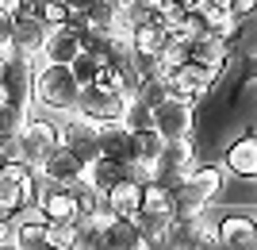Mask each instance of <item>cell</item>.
<instances>
[{"label":"cell","mask_w":257,"mask_h":250,"mask_svg":"<svg viewBox=\"0 0 257 250\" xmlns=\"http://www.w3.org/2000/svg\"><path fill=\"white\" fill-rule=\"evenodd\" d=\"M223 170L238 181H257V131L238 135L223 154Z\"/></svg>","instance_id":"7c38bea8"},{"label":"cell","mask_w":257,"mask_h":250,"mask_svg":"<svg viewBox=\"0 0 257 250\" xmlns=\"http://www.w3.org/2000/svg\"><path fill=\"white\" fill-rule=\"evenodd\" d=\"M0 8H4V12H12V16H16V12H20V0H0Z\"/></svg>","instance_id":"d590c367"},{"label":"cell","mask_w":257,"mask_h":250,"mask_svg":"<svg viewBox=\"0 0 257 250\" xmlns=\"http://www.w3.org/2000/svg\"><path fill=\"white\" fill-rule=\"evenodd\" d=\"M135 223H139V231H142V239H146L150 250H165V235H169L173 216H165V212H139Z\"/></svg>","instance_id":"7402d4cb"},{"label":"cell","mask_w":257,"mask_h":250,"mask_svg":"<svg viewBox=\"0 0 257 250\" xmlns=\"http://www.w3.org/2000/svg\"><path fill=\"white\" fill-rule=\"evenodd\" d=\"M123 123H127L131 131H146V127H154V108L146 104V100H131L127 112H123Z\"/></svg>","instance_id":"f1b7e54d"},{"label":"cell","mask_w":257,"mask_h":250,"mask_svg":"<svg viewBox=\"0 0 257 250\" xmlns=\"http://www.w3.org/2000/svg\"><path fill=\"white\" fill-rule=\"evenodd\" d=\"M200 16H204L207 31L219 35L223 43H238V39H242V31H246V16H238L234 8H215V4H207Z\"/></svg>","instance_id":"e0dca14e"},{"label":"cell","mask_w":257,"mask_h":250,"mask_svg":"<svg viewBox=\"0 0 257 250\" xmlns=\"http://www.w3.org/2000/svg\"><path fill=\"white\" fill-rule=\"evenodd\" d=\"M81 85L69 65L62 62H35L31 65V104H43L54 112H73Z\"/></svg>","instance_id":"6da1fadb"},{"label":"cell","mask_w":257,"mask_h":250,"mask_svg":"<svg viewBox=\"0 0 257 250\" xmlns=\"http://www.w3.org/2000/svg\"><path fill=\"white\" fill-rule=\"evenodd\" d=\"M196 104L192 100L177 97V93H165V97L154 104V127H158L161 139H192L196 135Z\"/></svg>","instance_id":"277c9868"},{"label":"cell","mask_w":257,"mask_h":250,"mask_svg":"<svg viewBox=\"0 0 257 250\" xmlns=\"http://www.w3.org/2000/svg\"><path fill=\"white\" fill-rule=\"evenodd\" d=\"M23 120H27V108L4 100V104H0V139H16V131H20Z\"/></svg>","instance_id":"4316f807"},{"label":"cell","mask_w":257,"mask_h":250,"mask_svg":"<svg viewBox=\"0 0 257 250\" xmlns=\"http://www.w3.org/2000/svg\"><path fill=\"white\" fill-rule=\"evenodd\" d=\"M8 246H16V227H12L8 216H0V250H8Z\"/></svg>","instance_id":"4dcf8cb0"},{"label":"cell","mask_w":257,"mask_h":250,"mask_svg":"<svg viewBox=\"0 0 257 250\" xmlns=\"http://www.w3.org/2000/svg\"><path fill=\"white\" fill-rule=\"evenodd\" d=\"M0 46H12V12L0 8Z\"/></svg>","instance_id":"1f68e13d"},{"label":"cell","mask_w":257,"mask_h":250,"mask_svg":"<svg viewBox=\"0 0 257 250\" xmlns=\"http://www.w3.org/2000/svg\"><path fill=\"white\" fill-rule=\"evenodd\" d=\"M215 246L226 250H257V219L246 212H230L215 223Z\"/></svg>","instance_id":"30bf717a"},{"label":"cell","mask_w":257,"mask_h":250,"mask_svg":"<svg viewBox=\"0 0 257 250\" xmlns=\"http://www.w3.org/2000/svg\"><path fill=\"white\" fill-rule=\"evenodd\" d=\"M39 174H43V181H50V185H73V181H81L85 177V162L77 158L65 142H58L50 154L43 158V165H39Z\"/></svg>","instance_id":"8fae6325"},{"label":"cell","mask_w":257,"mask_h":250,"mask_svg":"<svg viewBox=\"0 0 257 250\" xmlns=\"http://www.w3.org/2000/svg\"><path fill=\"white\" fill-rule=\"evenodd\" d=\"M50 246L58 250H77V219H62V223H46Z\"/></svg>","instance_id":"83f0119b"},{"label":"cell","mask_w":257,"mask_h":250,"mask_svg":"<svg viewBox=\"0 0 257 250\" xmlns=\"http://www.w3.org/2000/svg\"><path fill=\"white\" fill-rule=\"evenodd\" d=\"M85 20H88V27H96V31L119 27V0H96V4L85 12Z\"/></svg>","instance_id":"484cf974"},{"label":"cell","mask_w":257,"mask_h":250,"mask_svg":"<svg viewBox=\"0 0 257 250\" xmlns=\"http://www.w3.org/2000/svg\"><path fill=\"white\" fill-rule=\"evenodd\" d=\"M58 131H62V142L85 165L92 162V158H100V123L96 120H88V116H81V112H69V120H65Z\"/></svg>","instance_id":"9c48e42d"},{"label":"cell","mask_w":257,"mask_h":250,"mask_svg":"<svg viewBox=\"0 0 257 250\" xmlns=\"http://www.w3.org/2000/svg\"><path fill=\"white\" fill-rule=\"evenodd\" d=\"M104 204L115 212V216H127V219H135L139 216V196H142V185L135 181V177H119V181H111V185L104 189Z\"/></svg>","instance_id":"9a60e30c"},{"label":"cell","mask_w":257,"mask_h":250,"mask_svg":"<svg viewBox=\"0 0 257 250\" xmlns=\"http://www.w3.org/2000/svg\"><path fill=\"white\" fill-rule=\"evenodd\" d=\"M16 246H20V250H43V246H50L46 219H43V216H35V219H23V223H16Z\"/></svg>","instance_id":"cb8c5ba5"},{"label":"cell","mask_w":257,"mask_h":250,"mask_svg":"<svg viewBox=\"0 0 257 250\" xmlns=\"http://www.w3.org/2000/svg\"><path fill=\"white\" fill-rule=\"evenodd\" d=\"M165 246L169 250H204L215 246V223L196 212V216H173L169 235H165Z\"/></svg>","instance_id":"ba28073f"},{"label":"cell","mask_w":257,"mask_h":250,"mask_svg":"<svg viewBox=\"0 0 257 250\" xmlns=\"http://www.w3.org/2000/svg\"><path fill=\"white\" fill-rule=\"evenodd\" d=\"M104 62H107V58L100 54V50H77V54H73V62H69V69H73V77H77V85H81V89H85V85H92Z\"/></svg>","instance_id":"d4e9b609"},{"label":"cell","mask_w":257,"mask_h":250,"mask_svg":"<svg viewBox=\"0 0 257 250\" xmlns=\"http://www.w3.org/2000/svg\"><path fill=\"white\" fill-rule=\"evenodd\" d=\"M230 8H234L238 16H249V12L257 8V0H230Z\"/></svg>","instance_id":"d6a6232c"},{"label":"cell","mask_w":257,"mask_h":250,"mask_svg":"<svg viewBox=\"0 0 257 250\" xmlns=\"http://www.w3.org/2000/svg\"><path fill=\"white\" fill-rule=\"evenodd\" d=\"M77 50H81V46H77V31L69 27V23H58V27H46L43 46H39V62H62V65H69Z\"/></svg>","instance_id":"4fadbf2b"},{"label":"cell","mask_w":257,"mask_h":250,"mask_svg":"<svg viewBox=\"0 0 257 250\" xmlns=\"http://www.w3.org/2000/svg\"><path fill=\"white\" fill-rule=\"evenodd\" d=\"M246 77L257 85V54H253V58H246Z\"/></svg>","instance_id":"e575fe53"},{"label":"cell","mask_w":257,"mask_h":250,"mask_svg":"<svg viewBox=\"0 0 257 250\" xmlns=\"http://www.w3.org/2000/svg\"><path fill=\"white\" fill-rule=\"evenodd\" d=\"M230 46H238V43H223L219 35H200V39H192L188 43V58L192 62H204V65H211V69H219L223 65V58L230 54Z\"/></svg>","instance_id":"d6986e66"},{"label":"cell","mask_w":257,"mask_h":250,"mask_svg":"<svg viewBox=\"0 0 257 250\" xmlns=\"http://www.w3.org/2000/svg\"><path fill=\"white\" fill-rule=\"evenodd\" d=\"M65 4H69V12H88L96 0H65Z\"/></svg>","instance_id":"836d02e7"},{"label":"cell","mask_w":257,"mask_h":250,"mask_svg":"<svg viewBox=\"0 0 257 250\" xmlns=\"http://www.w3.org/2000/svg\"><path fill=\"white\" fill-rule=\"evenodd\" d=\"M58 142H62L58 123H50V120H43V116H31V112H27V120H23L20 131H16V158H23L31 170H39L43 158L58 146Z\"/></svg>","instance_id":"3957f363"},{"label":"cell","mask_w":257,"mask_h":250,"mask_svg":"<svg viewBox=\"0 0 257 250\" xmlns=\"http://www.w3.org/2000/svg\"><path fill=\"white\" fill-rule=\"evenodd\" d=\"M161 146H165V139L158 135V127L135 131V158H131V162L142 165V170L154 177V170H158V158H161Z\"/></svg>","instance_id":"ffe728a7"},{"label":"cell","mask_w":257,"mask_h":250,"mask_svg":"<svg viewBox=\"0 0 257 250\" xmlns=\"http://www.w3.org/2000/svg\"><path fill=\"white\" fill-rule=\"evenodd\" d=\"M104 250H146V239H142L139 223L127 216H115L104 231Z\"/></svg>","instance_id":"ac0fdd59"},{"label":"cell","mask_w":257,"mask_h":250,"mask_svg":"<svg viewBox=\"0 0 257 250\" xmlns=\"http://www.w3.org/2000/svg\"><path fill=\"white\" fill-rule=\"evenodd\" d=\"M65 20H69V4L65 0H43V23L46 27H58Z\"/></svg>","instance_id":"f546056e"},{"label":"cell","mask_w":257,"mask_h":250,"mask_svg":"<svg viewBox=\"0 0 257 250\" xmlns=\"http://www.w3.org/2000/svg\"><path fill=\"white\" fill-rule=\"evenodd\" d=\"M100 154L115 158V162H131V158H135V131L123 120L100 123Z\"/></svg>","instance_id":"2e32d148"},{"label":"cell","mask_w":257,"mask_h":250,"mask_svg":"<svg viewBox=\"0 0 257 250\" xmlns=\"http://www.w3.org/2000/svg\"><path fill=\"white\" fill-rule=\"evenodd\" d=\"M196 165H200V162H196V142H192V139H165L154 177H158V181H165L169 189H177L184 177L196 170Z\"/></svg>","instance_id":"52a82bcc"},{"label":"cell","mask_w":257,"mask_h":250,"mask_svg":"<svg viewBox=\"0 0 257 250\" xmlns=\"http://www.w3.org/2000/svg\"><path fill=\"white\" fill-rule=\"evenodd\" d=\"M127 104H131V100L123 97V89H119V85H111V89L85 85V89H81V97H77L73 112H81V116H88V120H96V123H115V120H123Z\"/></svg>","instance_id":"5b68a950"},{"label":"cell","mask_w":257,"mask_h":250,"mask_svg":"<svg viewBox=\"0 0 257 250\" xmlns=\"http://www.w3.org/2000/svg\"><path fill=\"white\" fill-rule=\"evenodd\" d=\"M46 23L35 16H12V50L23 58H31V65L39 62V46H43Z\"/></svg>","instance_id":"5bb4252c"},{"label":"cell","mask_w":257,"mask_h":250,"mask_svg":"<svg viewBox=\"0 0 257 250\" xmlns=\"http://www.w3.org/2000/svg\"><path fill=\"white\" fill-rule=\"evenodd\" d=\"M139 212H165V216H177V200H173V189L158 177L142 181V196H139Z\"/></svg>","instance_id":"44dd1931"},{"label":"cell","mask_w":257,"mask_h":250,"mask_svg":"<svg viewBox=\"0 0 257 250\" xmlns=\"http://www.w3.org/2000/svg\"><path fill=\"white\" fill-rule=\"evenodd\" d=\"M169 93H177V97L184 100H192L196 108L204 104L207 97L215 93V69L204 62H181L177 69H169Z\"/></svg>","instance_id":"8992f818"},{"label":"cell","mask_w":257,"mask_h":250,"mask_svg":"<svg viewBox=\"0 0 257 250\" xmlns=\"http://www.w3.org/2000/svg\"><path fill=\"white\" fill-rule=\"evenodd\" d=\"M223 165H196L192 174L184 177L181 185L173 189V200H177V216H196V212H207L219 189H223Z\"/></svg>","instance_id":"7a4b0ae2"},{"label":"cell","mask_w":257,"mask_h":250,"mask_svg":"<svg viewBox=\"0 0 257 250\" xmlns=\"http://www.w3.org/2000/svg\"><path fill=\"white\" fill-rule=\"evenodd\" d=\"M165 27H161L158 20H142V23H135V27H131V39H135V54H158L161 50V43H165Z\"/></svg>","instance_id":"603a6c76"},{"label":"cell","mask_w":257,"mask_h":250,"mask_svg":"<svg viewBox=\"0 0 257 250\" xmlns=\"http://www.w3.org/2000/svg\"><path fill=\"white\" fill-rule=\"evenodd\" d=\"M142 4H146L150 12H158V8H165V4H173V0H142Z\"/></svg>","instance_id":"8d00e7d4"}]
</instances>
